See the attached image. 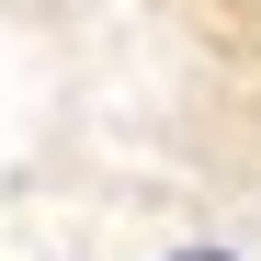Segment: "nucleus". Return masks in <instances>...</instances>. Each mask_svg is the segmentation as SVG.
<instances>
[{
    "label": "nucleus",
    "mask_w": 261,
    "mask_h": 261,
    "mask_svg": "<svg viewBox=\"0 0 261 261\" xmlns=\"http://www.w3.org/2000/svg\"><path fill=\"white\" fill-rule=\"evenodd\" d=\"M170 261H239V250H204V239H193V250H170Z\"/></svg>",
    "instance_id": "nucleus-1"
}]
</instances>
